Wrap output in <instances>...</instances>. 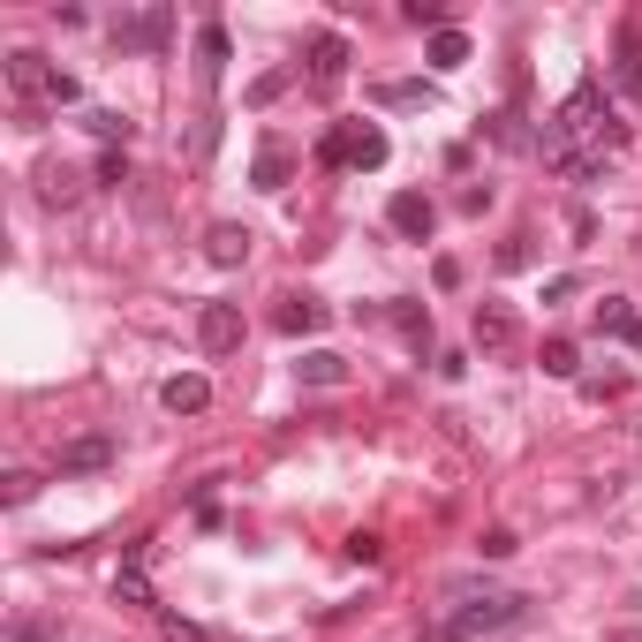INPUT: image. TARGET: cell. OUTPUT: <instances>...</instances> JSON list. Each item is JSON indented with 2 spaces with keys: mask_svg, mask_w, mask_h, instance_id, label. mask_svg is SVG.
<instances>
[{
  "mask_svg": "<svg viewBox=\"0 0 642 642\" xmlns=\"http://www.w3.org/2000/svg\"><path fill=\"white\" fill-rule=\"evenodd\" d=\"M0 76L15 91V129H46V106H53V76L61 68H46V53L15 46V53H0Z\"/></svg>",
  "mask_w": 642,
  "mask_h": 642,
  "instance_id": "cell-1",
  "label": "cell"
},
{
  "mask_svg": "<svg viewBox=\"0 0 642 642\" xmlns=\"http://www.w3.org/2000/svg\"><path fill=\"white\" fill-rule=\"evenodd\" d=\"M529 613V597H491L483 590L477 605H454V613H439L431 620V642H477V635H499V628H514Z\"/></svg>",
  "mask_w": 642,
  "mask_h": 642,
  "instance_id": "cell-2",
  "label": "cell"
},
{
  "mask_svg": "<svg viewBox=\"0 0 642 642\" xmlns=\"http://www.w3.org/2000/svg\"><path fill=\"white\" fill-rule=\"evenodd\" d=\"M38 204H53V212H76L84 204V189H91V174L84 166H68V160H38Z\"/></svg>",
  "mask_w": 642,
  "mask_h": 642,
  "instance_id": "cell-3",
  "label": "cell"
},
{
  "mask_svg": "<svg viewBox=\"0 0 642 642\" xmlns=\"http://www.w3.org/2000/svg\"><path fill=\"white\" fill-rule=\"evenodd\" d=\"M242 332H250V325H242L235 303H204V311H197V348H204V355H235Z\"/></svg>",
  "mask_w": 642,
  "mask_h": 642,
  "instance_id": "cell-4",
  "label": "cell"
},
{
  "mask_svg": "<svg viewBox=\"0 0 642 642\" xmlns=\"http://www.w3.org/2000/svg\"><path fill=\"white\" fill-rule=\"evenodd\" d=\"M166 38H174V15H166V8H144V15H114V46H122V53H137V46H144V53H160Z\"/></svg>",
  "mask_w": 642,
  "mask_h": 642,
  "instance_id": "cell-5",
  "label": "cell"
},
{
  "mask_svg": "<svg viewBox=\"0 0 642 642\" xmlns=\"http://www.w3.org/2000/svg\"><path fill=\"white\" fill-rule=\"evenodd\" d=\"M386 219H393V235H408V242H431V227H439V204H431L424 189H393Z\"/></svg>",
  "mask_w": 642,
  "mask_h": 642,
  "instance_id": "cell-6",
  "label": "cell"
},
{
  "mask_svg": "<svg viewBox=\"0 0 642 642\" xmlns=\"http://www.w3.org/2000/svg\"><path fill=\"white\" fill-rule=\"evenodd\" d=\"M590 325H597V332H613V340H628V348H642V311L628 303V295H597Z\"/></svg>",
  "mask_w": 642,
  "mask_h": 642,
  "instance_id": "cell-7",
  "label": "cell"
},
{
  "mask_svg": "<svg viewBox=\"0 0 642 642\" xmlns=\"http://www.w3.org/2000/svg\"><path fill=\"white\" fill-rule=\"evenodd\" d=\"M340 129H348V166H355V174H378V166H386L393 144H386L378 122H340Z\"/></svg>",
  "mask_w": 642,
  "mask_h": 642,
  "instance_id": "cell-8",
  "label": "cell"
},
{
  "mask_svg": "<svg viewBox=\"0 0 642 642\" xmlns=\"http://www.w3.org/2000/svg\"><path fill=\"white\" fill-rule=\"evenodd\" d=\"M340 76H348V38H340V30H318V38H311V84L332 91Z\"/></svg>",
  "mask_w": 642,
  "mask_h": 642,
  "instance_id": "cell-9",
  "label": "cell"
},
{
  "mask_svg": "<svg viewBox=\"0 0 642 642\" xmlns=\"http://www.w3.org/2000/svg\"><path fill=\"white\" fill-rule=\"evenodd\" d=\"M613 91L642 106V46H635V23H620V53H613Z\"/></svg>",
  "mask_w": 642,
  "mask_h": 642,
  "instance_id": "cell-10",
  "label": "cell"
},
{
  "mask_svg": "<svg viewBox=\"0 0 642 642\" xmlns=\"http://www.w3.org/2000/svg\"><path fill=\"white\" fill-rule=\"evenodd\" d=\"M325 318H332V311H325L318 295H280V311H273V325H280L288 340H303V332H325Z\"/></svg>",
  "mask_w": 642,
  "mask_h": 642,
  "instance_id": "cell-11",
  "label": "cell"
},
{
  "mask_svg": "<svg viewBox=\"0 0 642 642\" xmlns=\"http://www.w3.org/2000/svg\"><path fill=\"white\" fill-rule=\"evenodd\" d=\"M469 332H477V348H514V340H521V318H514L506 303H477V325H469Z\"/></svg>",
  "mask_w": 642,
  "mask_h": 642,
  "instance_id": "cell-12",
  "label": "cell"
},
{
  "mask_svg": "<svg viewBox=\"0 0 642 642\" xmlns=\"http://www.w3.org/2000/svg\"><path fill=\"white\" fill-rule=\"evenodd\" d=\"M250 242H257V235H250V227H235V219L204 227V257H212V265H242V257H250Z\"/></svg>",
  "mask_w": 642,
  "mask_h": 642,
  "instance_id": "cell-13",
  "label": "cell"
},
{
  "mask_svg": "<svg viewBox=\"0 0 642 642\" xmlns=\"http://www.w3.org/2000/svg\"><path fill=\"white\" fill-rule=\"evenodd\" d=\"M160 401L174 408V416H204V408H212V386H204L197 370H181V378H166L160 386Z\"/></svg>",
  "mask_w": 642,
  "mask_h": 642,
  "instance_id": "cell-14",
  "label": "cell"
},
{
  "mask_svg": "<svg viewBox=\"0 0 642 642\" xmlns=\"http://www.w3.org/2000/svg\"><path fill=\"white\" fill-rule=\"evenodd\" d=\"M114 462V439H68L61 446V477H91V469H106Z\"/></svg>",
  "mask_w": 642,
  "mask_h": 642,
  "instance_id": "cell-15",
  "label": "cell"
},
{
  "mask_svg": "<svg viewBox=\"0 0 642 642\" xmlns=\"http://www.w3.org/2000/svg\"><path fill=\"white\" fill-rule=\"evenodd\" d=\"M295 378H303V386H348V355H332V348H311V355L295 363Z\"/></svg>",
  "mask_w": 642,
  "mask_h": 642,
  "instance_id": "cell-16",
  "label": "cell"
},
{
  "mask_svg": "<svg viewBox=\"0 0 642 642\" xmlns=\"http://www.w3.org/2000/svg\"><path fill=\"white\" fill-rule=\"evenodd\" d=\"M424 61H431L439 76H454V68H469V30H439V38L424 46Z\"/></svg>",
  "mask_w": 642,
  "mask_h": 642,
  "instance_id": "cell-17",
  "label": "cell"
},
{
  "mask_svg": "<svg viewBox=\"0 0 642 642\" xmlns=\"http://www.w3.org/2000/svg\"><path fill=\"white\" fill-rule=\"evenodd\" d=\"M288 174H295V152H288V144H265L257 166H250V181H257V189H288Z\"/></svg>",
  "mask_w": 642,
  "mask_h": 642,
  "instance_id": "cell-18",
  "label": "cell"
},
{
  "mask_svg": "<svg viewBox=\"0 0 642 642\" xmlns=\"http://www.w3.org/2000/svg\"><path fill=\"white\" fill-rule=\"evenodd\" d=\"M386 318L401 325V340H408V348H416V355H424V348H431V311H424V303H393V311H386Z\"/></svg>",
  "mask_w": 642,
  "mask_h": 642,
  "instance_id": "cell-19",
  "label": "cell"
},
{
  "mask_svg": "<svg viewBox=\"0 0 642 642\" xmlns=\"http://www.w3.org/2000/svg\"><path fill=\"white\" fill-rule=\"evenodd\" d=\"M219 68H227V30H219V23H204V30H197V76L212 84Z\"/></svg>",
  "mask_w": 642,
  "mask_h": 642,
  "instance_id": "cell-20",
  "label": "cell"
},
{
  "mask_svg": "<svg viewBox=\"0 0 642 642\" xmlns=\"http://www.w3.org/2000/svg\"><path fill=\"white\" fill-rule=\"evenodd\" d=\"M537 363H544V378H575V370H582V348H575V340H544Z\"/></svg>",
  "mask_w": 642,
  "mask_h": 642,
  "instance_id": "cell-21",
  "label": "cell"
},
{
  "mask_svg": "<svg viewBox=\"0 0 642 642\" xmlns=\"http://www.w3.org/2000/svg\"><path fill=\"white\" fill-rule=\"evenodd\" d=\"M401 15H408L416 30H431V38H439V30H454V8H446V0H408Z\"/></svg>",
  "mask_w": 642,
  "mask_h": 642,
  "instance_id": "cell-22",
  "label": "cell"
},
{
  "mask_svg": "<svg viewBox=\"0 0 642 642\" xmlns=\"http://www.w3.org/2000/svg\"><path fill=\"white\" fill-rule=\"evenodd\" d=\"M370 99H378V106H431V84H416V76H401V84H378Z\"/></svg>",
  "mask_w": 642,
  "mask_h": 642,
  "instance_id": "cell-23",
  "label": "cell"
},
{
  "mask_svg": "<svg viewBox=\"0 0 642 642\" xmlns=\"http://www.w3.org/2000/svg\"><path fill=\"white\" fill-rule=\"evenodd\" d=\"M84 122H91V137H106V144H129V129H137V122H129V114H114V106H91Z\"/></svg>",
  "mask_w": 642,
  "mask_h": 642,
  "instance_id": "cell-24",
  "label": "cell"
},
{
  "mask_svg": "<svg viewBox=\"0 0 642 642\" xmlns=\"http://www.w3.org/2000/svg\"><path fill=\"white\" fill-rule=\"evenodd\" d=\"M114 597H122V605H152V582H144V567H122V575H114Z\"/></svg>",
  "mask_w": 642,
  "mask_h": 642,
  "instance_id": "cell-25",
  "label": "cell"
},
{
  "mask_svg": "<svg viewBox=\"0 0 642 642\" xmlns=\"http://www.w3.org/2000/svg\"><path fill=\"white\" fill-rule=\"evenodd\" d=\"M30 491H38L30 469H8V477H0V506H30Z\"/></svg>",
  "mask_w": 642,
  "mask_h": 642,
  "instance_id": "cell-26",
  "label": "cell"
},
{
  "mask_svg": "<svg viewBox=\"0 0 642 642\" xmlns=\"http://www.w3.org/2000/svg\"><path fill=\"white\" fill-rule=\"evenodd\" d=\"M378 552H386V544H378L370 529H355V537H348V559H355V567H378Z\"/></svg>",
  "mask_w": 642,
  "mask_h": 642,
  "instance_id": "cell-27",
  "label": "cell"
},
{
  "mask_svg": "<svg viewBox=\"0 0 642 642\" xmlns=\"http://www.w3.org/2000/svg\"><path fill=\"white\" fill-rule=\"evenodd\" d=\"M160 628H166V642H204V628L181 620V613H160Z\"/></svg>",
  "mask_w": 642,
  "mask_h": 642,
  "instance_id": "cell-28",
  "label": "cell"
},
{
  "mask_svg": "<svg viewBox=\"0 0 642 642\" xmlns=\"http://www.w3.org/2000/svg\"><path fill=\"white\" fill-rule=\"evenodd\" d=\"M477 552H483V559H506V552H514V529H483Z\"/></svg>",
  "mask_w": 642,
  "mask_h": 642,
  "instance_id": "cell-29",
  "label": "cell"
},
{
  "mask_svg": "<svg viewBox=\"0 0 642 642\" xmlns=\"http://www.w3.org/2000/svg\"><path fill=\"white\" fill-rule=\"evenodd\" d=\"M318 166H348V129H332V137L318 144Z\"/></svg>",
  "mask_w": 642,
  "mask_h": 642,
  "instance_id": "cell-30",
  "label": "cell"
},
{
  "mask_svg": "<svg viewBox=\"0 0 642 642\" xmlns=\"http://www.w3.org/2000/svg\"><path fill=\"white\" fill-rule=\"evenodd\" d=\"M280 91H288V76H257V84H250V106H273Z\"/></svg>",
  "mask_w": 642,
  "mask_h": 642,
  "instance_id": "cell-31",
  "label": "cell"
},
{
  "mask_svg": "<svg viewBox=\"0 0 642 642\" xmlns=\"http://www.w3.org/2000/svg\"><path fill=\"white\" fill-rule=\"evenodd\" d=\"M91 181H129V160H122V152H106V160L91 166Z\"/></svg>",
  "mask_w": 642,
  "mask_h": 642,
  "instance_id": "cell-32",
  "label": "cell"
},
{
  "mask_svg": "<svg viewBox=\"0 0 642 642\" xmlns=\"http://www.w3.org/2000/svg\"><path fill=\"white\" fill-rule=\"evenodd\" d=\"M8 642H53V628H46V620H23V628H15Z\"/></svg>",
  "mask_w": 642,
  "mask_h": 642,
  "instance_id": "cell-33",
  "label": "cell"
},
{
  "mask_svg": "<svg viewBox=\"0 0 642 642\" xmlns=\"http://www.w3.org/2000/svg\"><path fill=\"white\" fill-rule=\"evenodd\" d=\"M620 642H642V628H628V635H620Z\"/></svg>",
  "mask_w": 642,
  "mask_h": 642,
  "instance_id": "cell-34",
  "label": "cell"
}]
</instances>
